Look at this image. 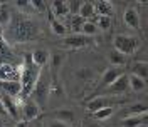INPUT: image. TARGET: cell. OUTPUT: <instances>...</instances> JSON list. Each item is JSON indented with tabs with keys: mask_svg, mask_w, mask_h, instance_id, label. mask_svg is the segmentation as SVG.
I'll return each instance as SVG.
<instances>
[{
	"mask_svg": "<svg viewBox=\"0 0 148 127\" xmlns=\"http://www.w3.org/2000/svg\"><path fill=\"white\" fill-rule=\"evenodd\" d=\"M40 75V67H37L36 63L32 62L30 55H25L24 59V65L20 67V85H22V94L20 97L27 99V95L32 92L34 85H36L37 79Z\"/></svg>",
	"mask_w": 148,
	"mask_h": 127,
	"instance_id": "6da1fadb",
	"label": "cell"
},
{
	"mask_svg": "<svg viewBox=\"0 0 148 127\" xmlns=\"http://www.w3.org/2000/svg\"><path fill=\"white\" fill-rule=\"evenodd\" d=\"M113 45H114V50L120 52L121 55H131L136 52V49L140 47V39L133 35H125V34H120V35L114 37L113 40Z\"/></svg>",
	"mask_w": 148,
	"mask_h": 127,
	"instance_id": "7a4b0ae2",
	"label": "cell"
},
{
	"mask_svg": "<svg viewBox=\"0 0 148 127\" xmlns=\"http://www.w3.org/2000/svg\"><path fill=\"white\" fill-rule=\"evenodd\" d=\"M49 87H51V80H47L46 77H44V74H42V70H40V75H39V79H37L32 92H30L32 94V100L36 102L39 107L46 105L47 97H49Z\"/></svg>",
	"mask_w": 148,
	"mask_h": 127,
	"instance_id": "3957f363",
	"label": "cell"
},
{
	"mask_svg": "<svg viewBox=\"0 0 148 127\" xmlns=\"http://www.w3.org/2000/svg\"><path fill=\"white\" fill-rule=\"evenodd\" d=\"M37 35V28L30 20H22L18 22L15 30H14V39H17L15 42H27L29 39Z\"/></svg>",
	"mask_w": 148,
	"mask_h": 127,
	"instance_id": "277c9868",
	"label": "cell"
},
{
	"mask_svg": "<svg viewBox=\"0 0 148 127\" xmlns=\"http://www.w3.org/2000/svg\"><path fill=\"white\" fill-rule=\"evenodd\" d=\"M121 74H125L123 67H110V69H106V70L103 72L101 79H99V84H98L96 89H98V91H101V89H108L111 84L120 77Z\"/></svg>",
	"mask_w": 148,
	"mask_h": 127,
	"instance_id": "5b68a950",
	"label": "cell"
},
{
	"mask_svg": "<svg viewBox=\"0 0 148 127\" xmlns=\"http://www.w3.org/2000/svg\"><path fill=\"white\" fill-rule=\"evenodd\" d=\"M118 100L113 99V97H108V95H96V97H92L88 104H86V107L89 112H96V110H101L104 107H113L114 104H116Z\"/></svg>",
	"mask_w": 148,
	"mask_h": 127,
	"instance_id": "8992f818",
	"label": "cell"
},
{
	"mask_svg": "<svg viewBox=\"0 0 148 127\" xmlns=\"http://www.w3.org/2000/svg\"><path fill=\"white\" fill-rule=\"evenodd\" d=\"M91 42H92L91 37H86L83 34H73V35L66 37L61 44L64 47H67V49H81V47L89 45Z\"/></svg>",
	"mask_w": 148,
	"mask_h": 127,
	"instance_id": "52a82bcc",
	"label": "cell"
},
{
	"mask_svg": "<svg viewBox=\"0 0 148 127\" xmlns=\"http://www.w3.org/2000/svg\"><path fill=\"white\" fill-rule=\"evenodd\" d=\"M22 114H24L25 122H27V120L30 122V120H34V119H37L40 116V107H39L32 99H25L24 104H22Z\"/></svg>",
	"mask_w": 148,
	"mask_h": 127,
	"instance_id": "ba28073f",
	"label": "cell"
},
{
	"mask_svg": "<svg viewBox=\"0 0 148 127\" xmlns=\"http://www.w3.org/2000/svg\"><path fill=\"white\" fill-rule=\"evenodd\" d=\"M128 89H130L128 87V75L126 74H121L120 77L106 89V92L111 94V95H120V94H125Z\"/></svg>",
	"mask_w": 148,
	"mask_h": 127,
	"instance_id": "9c48e42d",
	"label": "cell"
},
{
	"mask_svg": "<svg viewBox=\"0 0 148 127\" xmlns=\"http://www.w3.org/2000/svg\"><path fill=\"white\" fill-rule=\"evenodd\" d=\"M20 79V67L15 69L10 63H0V82L3 80H18Z\"/></svg>",
	"mask_w": 148,
	"mask_h": 127,
	"instance_id": "30bf717a",
	"label": "cell"
},
{
	"mask_svg": "<svg viewBox=\"0 0 148 127\" xmlns=\"http://www.w3.org/2000/svg\"><path fill=\"white\" fill-rule=\"evenodd\" d=\"M0 89L3 91V94H7L10 97L17 99L22 94V85H20V80H3L0 82Z\"/></svg>",
	"mask_w": 148,
	"mask_h": 127,
	"instance_id": "8fae6325",
	"label": "cell"
},
{
	"mask_svg": "<svg viewBox=\"0 0 148 127\" xmlns=\"http://www.w3.org/2000/svg\"><path fill=\"white\" fill-rule=\"evenodd\" d=\"M123 20H125V24H126L130 28H133V30H138L140 28V14L135 7H128V9L125 10Z\"/></svg>",
	"mask_w": 148,
	"mask_h": 127,
	"instance_id": "7c38bea8",
	"label": "cell"
},
{
	"mask_svg": "<svg viewBox=\"0 0 148 127\" xmlns=\"http://www.w3.org/2000/svg\"><path fill=\"white\" fill-rule=\"evenodd\" d=\"M0 100H2V104H3L5 112L9 114L10 117H17L18 116V102H17V99L10 97V95H7V94H0Z\"/></svg>",
	"mask_w": 148,
	"mask_h": 127,
	"instance_id": "4fadbf2b",
	"label": "cell"
},
{
	"mask_svg": "<svg viewBox=\"0 0 148 127\" xmlns=\"http://www.w3.org/2000/svg\"><path fill=\"white\" fill-rule=\"evenodd\" d=\"M94 5V14L101 15V17H111L113 15V3L106 2V0H98V2H92Z\"/></svg>",
	"mask_w": 148,
	"mask_h": 127,
	"instance_id": "5bb4252c",
	"label": "cell"
},
{
	"mask_svg": "<svg viewBox=\"0 0 148 127\" xmlns=\"http://www.w3.org/2000/svg\"><path fill=\"white\" fill-rule=\"evenodd\" d=\"M143 114H147V105L143 104V102H138V104H133V105H130L126 107L125 110H121V117H131V116H143Z\"/></svg>",
	"mask_w": 148,
	"mask_h": 127,
	"instance_id": "9a60e30c",
	"label": "cell"
},
{
	"mask_svg": "<svg viewBox=\"0 0 148 127\" xmlns=\"http://www.w3.org/2000/svg\"><path fill=\"white\" fill-rule=\"evenodd\" d=\"M51 117L54 120H59V122H64L67 126H71L74 122V112L73 110H67V109H59L51 114Z\"/></svg>",
	"mask_w": 148,
	"mask_h": 127,
	"instance_id": "2e32d148",
	"label": "cell"
},
{
	"mask_svg": "<svg viewBox=\"0 0 148 127\" xmlns=\"http://www.w3.org/2000/svg\"><path fill=\"white\" fill-rule=\"evenodd\" d=\"M49 57H51V54L47 52L46 49H37V50H34L30 54V59H32V62L36 63L37 67H44L49 62Z\"/></svg>",
	"mask_w": 148,
	"mask_h": 127,
	"instance_id": "e0dca14e",
	"label": "cell"
},
{
	"mask_svg": "<svg viewBox=\"0 0 148 127\" xmlns=\"http://www.w3.org/2000/svg\"><path fill=\"white\" fill-rule=\"evenodd\" d=\"M77 15L79 17H83L84 20H89L91 22L92 18H94V5H92V2H81V7L77 10Z\"/></svg>",
	"mask_w": 148,
	"mask_h": 127,
	"instance_id": "ac0fdd59",
	"label": "cell"
},
{
	"mask_svg": "<svg viewBox=\"0 0 148 127\" xmlns=\"http://www.w3.org/2000/svg\"><path fill=\"white\" fill-rule=\"evenodd\" d=\"M145 124H147V114L125 117L121 120V127H140V126H145Z\"/></svg>",
	"mask_w": 148,
	"mask_h": 127,
	"instance_id": "d6986e66",
	"label": "cell"
},
{
	"mask_svg": "<svg viewBox=\"0 0 148 127\" xmlns=\"http://www.w3.org/2000/svg\"><path fill=\"white\" fill-rule=\"evenodd\" d=\"M128 87L133 92H141L147 89V82L140 77H135V75H128Z\"/></svg>",
	"mask_w": 148,
	"mask_h": 127,
	"instance_id": "ffe728a7",
	"label": "cell"
},
{
	"mask_svg": "<svg viewBox=\"0 0 148 127\" xmlns=\"http://www.w3.org/2000/svg\"><path fill=\"white\" fill-rule=\"evenodd\" d=\"M52 7V14H56L57 17H66L69 14V9H67V2H62V0H54L51 3Z\"/></svg>",
	"mask_w": 148,
	"mask_h": 127,
	"instance_id": "44dd1931",
	"label": "cell"
},
{
	"mask_svg": "<svg viewBox=\"0 0 148 127\" xmlns=\"http://www.w3.org/2000/svg\"><path fill=\"white\" fill-rule=\"evenodd\" d=\"M147 74H148L147 62H135L133 65H131V75H135V77H140V79L147 80Z\"/></svg>",
	"mask_w": 148,
	"mask_h": 127,
	"instance_id": "7402d4cb",
	"label": "cell"
},
{
	"mask_svg": "<svg viewBox=\"0 0 148 127\" xmlns=\"http://www.w3.org/2000/svg\"><path fill=\"white\" fill-rule=\"evenodd\" d=\"M51 27H52V32H54L56 35H62L64 37L67 34V27H66L62 22H59L57 18H54L51 15Z\"/></svg>",
	"mask_w": 148,
	"mask_h": 127,
	"instance_id": "603a6c76",
	"label": "cell"
},
{
	"mask_svg": "<svg viewBox=\"0 0 148 127\" xmlns=\"http://www.w3.org/2000/svg\"><path fill=\"white\" fill-rule=\"evenodd\" d=\"M113 114H114V107H104V109H101V110L92 112V117L98 119V120H106V119H110Z\"/></svg>",
	"mask_w": 148,
	"mask_h": 127,
	"instance_id": "cb8c5ba5",
	"label": "cell"
},
{
	"mask_svg": "<svg viewBox=\"0 0 148 127\" xmlns=\"http://www.w3.org/2000/svg\"><path fill=\"white\" fill-rule=\"evenodd\" d=\"M98 30H99V28L96 27V24H94V22L86 20V22H84V25H83V28H81V34L86 35V37H92L94 34H98Z\"/></svg>",
	"mask_w": 148,
	"mask_h": 127,
	"instance_id": "d4e9b609",
	"label": "cell"
},
{
	"mask_svg": "<svg viewBox=\"0 0 148 127\" xmlns=\"http://www.w3.org/2000/svg\"><path fill=\"white\" fill-rule=\"evenodd\" d=\"M110 63L113 67H121L125 63V55H121L116 50H111L110 52Z\"/></svg>",
	"mask_w": 148,
	"mask_h": 127,
	"instance_id": "484cf974",
	"label": "cell"
},
{
	"mask_svg": "<svg viewBox=\"0 0 148 127\" xmlns=\"http://www.w3.org/2000/svg\"><path fill=\"white\" fill-rule=\"evenodd\" d=\"M96 24V27L101 28V30H108L111 27V17H101V15H96V20H91Z\"/></svg>",
	"mask_w": 148,
	"mask_h": 127,
	"instance_id": "4316f807",
	"label": "cell"
},
{
	"mask_svg": "<svg viewBox=\"0 0 148 127\" xmlns=\"http://www.w3.org/2000/svg\"><path fill=\"white\" fill-rule=\"evenodd\" d=\"M69 22H71V27L76 30V34H79L86 20H84L83 17H79V15H71V20H69Z\"/></svg>",
	"mask_w": 148,
	"mask_h": 127,
	"instance_id": "83f0119b",
	"label": "cell"
},
{
	"mask_svg": "<svg viewBox=\"0 0 148 127\" xmlns=\"http://www.w3.org/2000/svg\"><path fill=\"white\" fill-rule=\"evenodd\" d=\"M47 127H71V126H67L64 122H59V120H52V122H49Z\"/></svg>",
	"mask_w": 148,
	"mask_h": 127,
	"instance_id": "f1b7e54d",
	"label": "cell"
},
{
	"mask_svg": "<svg viewBox=\"0 0 148 127\" xmlns=\"http://www.w3.org/2000/svg\"><path fill=\"white\" fill-rule=\"evenodd\" d=\"M15 127H27V122L25 120H18L17 124H15Z\"/></svg>",
	"mask_w": 148,
	"mask_h": 127,
	"instance_id": "f546056e",
	"label": "cell"
},
{
	"mask_svg": "<svg viewBox=\"0 0 148 127\" xmlns=\"http://www.w3.org/2000/svg\"><path fill=\"white\" fill-rule=\"evenodd\" d=\"M0 114H5V109H3V104H2V100H0Z\"/></svg>",
	"mask_w": 148,
	"mask_h": 127,
	"instance_id": "4dcf8cb0",
	"label": "cell"
}]
</instances>
